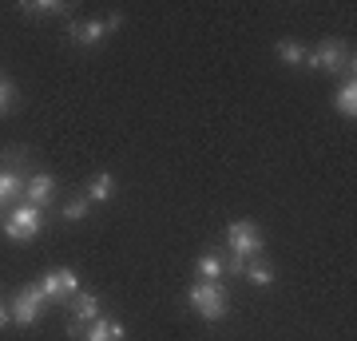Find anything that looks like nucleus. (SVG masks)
<instances>
[{"label": "nucleus", "mask_w": 357, "mask_h": 341, "mask_svg": "<svg viewBox=\"0 0 357 341\" xmlns=\"http://www.w3.org/2000/svg\"><path fill=\"white\" fill-rule=\"evenodd\" d=\"M306 63L321 72H337L342 79H354V52L345 40H321L314 52H306Z\"/></svg>", "instance_id": "obj_1"}, {"label": "nucleus", "mask_w": 357, "mask_h": 341, "mask_svg": "<svg viewBox=\"0 0 357 341\" xmlns=\"http://www.w3.org/2000/svg\"><path fill=\"white\" fill-rule=\"evenodd\" d=\"M112 190H115V179L107 175V171H100V175L91 179V187H88V199L103 202V199H112Z\"/></svg>", "instance_id": "obj_14"}, {"label": "nucleus", "mask_w": 357, "mask_h": 341, "mask_svg": "<svg viewBox=\"0 0 357 341\" xmlns=\"http://www.w3.org/2000/svg\"><path fill=\"white\" fill-rule=\"evenodd\" d=\"M84 341H123V326L112 321V317H96V321L84 329Z\"/></svg>", "instance_id": "obj_10"}, {"label": "nucleus", "mask_w": 357, "mask_h": 341, "mask_svg": "<svg viewBox=\"0 0 357 341\" xmlns=\"http://www.w3.org/2000/svg\"><path fill=\"white\" fill-rule=\"evenodd\" d=\"M52 195H56V179L52 175H44V171H40V175H28V187H24V199H28V206H48L52 202Z\"/></svg>", "instance_id": "obj_9"}, {"label": "nucleus", "mask_w": 357, "mask_h": 341, "mask_svg": "<svg viewBox=\"0 0 357 341\" xmlns=\"http://www.w3.org/2000/svg\"><path fill=\"white\" fill-rule=\"evenodd\" d=\"M187 298H191V305L206 317V321H218V317L227 314V290H222V282H203L199 278L191 290H187Z\"/></svg>", "instance_id": "obj_2"}, {"label": "nucleus", "mask_w": 357, "mask_h": 341, "mask_svg": "<svg viewBox=\"0 0 357 341\" xmlns=\"http://www.w3.org/2000/svg\"><path fill=\"white\" fill-rule=\"evenodd\" d=\"M8 321H13V314H8V310L0 305V326H8Z\"/></svg>", "instance_id": "obj_22"}, {"label": "nucleus", "mask_w": 357, "mask_h": 341, "mask_svg": "<svg viewBox=\"0 0 357 341\" xmlns=\"http://www.w3.org/2000/svg\"><path fill=\"white\" fill-rule=\"evenodd\" d=\"M84 215H88V199H72V202L64 206V218H68V222H79Z\"/></svg>", "instance_id": "obj_17"}, {"label": "nucleus", "mask_w": 357, "mask_h": 341, "mask_svg": "<svg viewBox=\"0 0 357 341\" xmlns=\"http://www.w3.org/2000/svg\"><path fill=\"white\" fill-rule=\"evenodd\" d=\"M227 246H230V254L234 258H258L262 254V230L255 227V222H230V230H227Z\"/></svg>", "instance_id": "obj_5"}, {"label": "nucleus", "mask_w": 357, "mask_h": 341, "mask_svg": "<svg viewBox=\"0 0 357 341\" xmlns=\"http://www.w3.org/2000/svg\"><path fill=\"white\" fill-rule=\"evenodd\" d=\"M72 317L84 321V326L96 321V317H100V298H96V294H76V298H72Z\"/></svg>", "instance_id": "obj_12"}, {"label": "nucleus", "mask_w": 357, "mask_h": 341, "mask_svg": "<svg viewBox=\"0 0 357 341\" xmlns=\"http://www.w3.org/2000/svg\"><path fill=\"white\" fill-rule=\"evenodd\" d=\"M243 278L255 282V286H270V282H274V270H270L266 262H255V258H250V262H246V270H243Z\"/></svg>", "instance_id": "obj_13"}, {"label": "nucleus", "mask_w": 357, "mask_h": 341, "mask_svg": "<svg viewBox=\"0 0 357 341\" xmlns=\"http://www.w3.org/2000/svg\"><path fill=\"white\" fill-rule=\"evenodd\" d=\"M24 13L40 16V13H68V4H52V0H36V4H24Z\"/></svg>", "instance_id": "obj_18"}, {"label": "nucleus", "mask_w": 357, "mask_h": 341, "mask_svg": "<svg viewBox=\"0 0 357 341\" xmlns=\"http://www.w3.org/2000/svg\"><path fill=\"white\" fill-rule=\"evenodd\" d=\"M68 333H72V338H84V321H76V317H72V321H68Z\"/></svg>", "instance_id": "obj_21"}, {"label": "nucleus", "mask_w": 357, "mask_h": 341, "mask_svg": "<svg viewBox=\"0 0 357 341\" xmlns=\"http://www.w3.org/2000/svg\"><path fill=\"white\" fill-rule=\"evenodd\" d=\"M40 305H44L40 286H24V290H16L13 305H8V314H13L16 326H32V321L40 317Z\"/></svg>", "instance_id": "obj_6"}, {"label": "nucleus", "mask_w": 357, "mask_h": 341, "mask_svg": "<svg viewBox=\"0 0 357 341\" xmlns=\"http://www.w3.org/2000/svg\"><path fill=\"white\" fill-rule=\"evenodd\" d=\"M112 28H119V16H112V20H76V24H68V36L76 44H100Z\"/></svg>", "instance_id": "obj_8"}, {"label": "nucleus", "mask_w": 357, "mask_h": 341, "mask_svg": "<svg viewBox=\"0 0 357 341\" xmlns=\"http://www.w3.org/2000/svg\"><path fill=\"white\" fill-rule=\"evenodd\" d=\"M40 294H44V302H56V305L72 302V298L79 294L76 270H48V274L40 278Z\"/></svg>", "instance_id": "obj_4"}, {"label": "nucleus", "mask_w": 357, "mask_h": 341, "mask_svg": "<svg viewBox=\"0 0 357 341\" xmlns=\"http://www.w3.org/2000/svg\"><path fill=\"white\" fill-rule=\"evenodd\" d=\"M278 56H282L286 63H302V60H306V48H302L298 40H282V44H278Z\"/></svg>", "instance_id": "obj_16"}, {"label": "nucleus", "mask_w": 357, "mask_h": 341, "mask_svg": "<svg viewBox=\"0 0 357 341\" xmlns=\"http://www.w3.org/2000/svg\"><path fill=\"white\" fill-rule=\"evenodd\" d=\"M40 230H44V215H40L36 206H28V202L16 206L13 215L4 218V234H8L13 242H32Z\"/></svg>", "instance_id": "obj_3"}, {"label": "nucleus", "mask_w": 357, "mask_h": 341, "mask_svg": "<svg viewBox=\"0 0 357 341\" xmlns=\"http://www.w3.org/2000/svg\"><path fill=\"white\" fill-rule=\"evenodd\" d=\"M24 187H28V175L24 167H20V159H8V163L0 167V202H16L24 199Z\"/></svg>", "instance_id": "obj_7"}, {"label": "nucleus", "mask_w": 357, "mask_h": 341, "mask_svg": "<svg viewBox=\"0 0 357 341\" xmlns=\"http://www.w3.org/2000/svg\"><path fill=\"white\" fill-rule=\"evenodd\" d=\"M222 270H227V274H243V270H246V258H234V254H230L227 262H222Z\"/></svg>", "instance_id": "obj_20"}, {"label": "nucleus", "mask_w": 357, "mask_h": 341, "mask_svg": "<svg viewBox=\"0 0 357 341\" xmlns=\"http://www.w3.org/2000/svg\"><path fill=\"white\" fill-rule=\"evenodd\" d=\"M222 274H227V270H222V258H215V254H203V258H199V278L203 282H218Z\"/></svg>", "instance_id": "obj_15"}, {"label": "nucleus", "mask_w": 357, "mask_h": 341, "mask_svg": "<svg viewBox=\"0 0 357 341\" xmlns=\"http://www.w3.org/2000/svg\"><path fill=\"white\" fill-rule=\"evenodd\" d=\"M0 79H4V72H0Z\"/></svg>", "instance_id": "obj_23"}, {"label": "nucleus", "mask_w": 357, "mask_h": 341, "mask_svg": "<svg viewBox=\"0 0 357 341\" xmlns=\"http://www.w3.org/2000/svg\"><path fill=\"white\" fill-rule=\"evenodd\" d=\"M333 107H337V115H345V119H354L357 115V84L354 79H342V84H337V91H333Z\"/></svg>", "instance_id": "obj_11"}, {"label": "nucleus", "mask_w": 357, "mask_h": 341, "mask_svg": "<svg viewBox=\"0 0 357 341\" xmlns=\"http://www.w3.org/2000/svg\"><path fill=\"white\" fill-rule=\"evenodd\" d=\"M8 107H13V84H8V79H0V115L8 112Z\"/></svg>", "instance_id": "obj_19"}]
</instances>
